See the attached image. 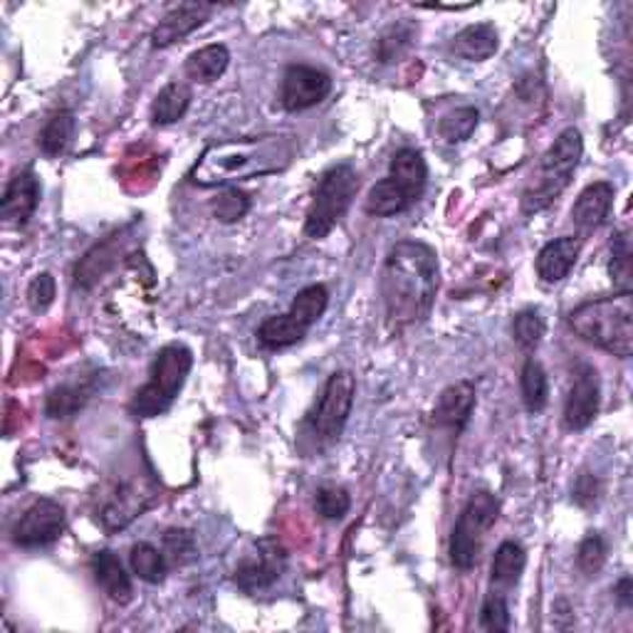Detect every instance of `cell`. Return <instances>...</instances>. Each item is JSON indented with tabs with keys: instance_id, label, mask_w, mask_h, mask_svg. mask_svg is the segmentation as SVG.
<instances>
[{
	"instance_id": "obj_23",
	"label": "cell",
	"mask_w": 633,
	"mask_h": 633,
	"mask_svg": "<svg viewBox=\"0 0 633 633\" xmlns=\"http://www.w3.org/2000/svg\"><path fill=\"white\" fill-rule=\"evenodd\" d=\"M231 65V50L221 43H213V45H206L201 50L191 52L186 58V78L194 80V82H201V84H211L215 80L223 78V72L228 70Z\"/></svg>"
},
{
	"instance_id": "obj_7",
	"label": "cell",
	"mask_w": 633,
	"mask_h": 633,
	"mask_svg": "<svg viewBox=\"0 0 633 633\" xmlns=\"http://www.w3.org/2000/svg\"><path fill=\"white\" fill-rule=\"evenodd\" d=\"M194 352L186 344H166L159 349L149 368V382L137 389L134 399L129 403L131 415L137 419H156L172 409L174 401L181 394L184 384L191 374Z\"/></svg>"
},
{
	"instance_id": "obj_28",
	"label": "cell",
	"mask_w": 633,
	"mask_h": 633,
	"mask_svg": "<svg viewBox=\"0 0 633 633\" xmlns=\"http://www.w3.org/2000/svg\"><path fill=\"white\" fill-rule=\"evenodd\" d=\"M74 129H78V121H74V115L70 109H60L47 119V125L43 127L40 137H37V146L45 156H60L68 151L74 139Z\"/></svg>"
},
{
	"instance_id": "obj_26",
	"label": "cell",
	"mask_w": 633,
	"mask_h": 633,
	"mask_svg": "<svg viewBox=\"0 0 633 633\" xmlns=\"http://www.w3.org/2000/svg\"><path fill=\"white\" fill-rule=\"evenodd\" d=\"M519 391H523L525 409L530 413H542L547 409V401H550V379H547L540 359L527 356L523 372H519Z\"/></svg>"
},
{
	"instance_id": "obj_39",
	"label": "cell",
	"mask_w": 633,
	"mask_h": 633,
	"mask_svg": "<svg viewBox=\"0 0 633 633\" xmlns=\"http://www.w3.org/2000/svg\"><path fill=\"white\" fill-rule=\"evenodd\" d=\"M164 554H166L168 562H174L178 566L194 562L196 554H198L194 532L181 530V527H172V530H166L164 532Z\"/></svg>"
},
{
	"instance_id": "obj_34",
	"label": "cell",
	"mask_w": 633,
	"mask_h": 633,
	"mask_svg": "<svg viewBox=\"0 0 633 633\" xmlns=\"http://www.w3.org/2000/svg\"><path fill=\"white\" fill-rule=\"evenodd\" d=\"M213 219L221 223H238L250 211V196L238 186H223L211 203Z\"/></svg>"
},
{
	"instance_id": "obj_35",
	"label": "cell",
	"mask_w": 633,
	"mask_h": 633,
	"mask_svg": "<svg viewBox=\"0 0 633 633\" xmlns=\"http://www.w3.org/2000/svg\"><path fill=\"white\" fill-rule=\"evenodd\" d=\"M544 332H547V325H544V317L540 309L517 312L513 319V337L523 352H535V349L542 344Z\"/></svg>"
},
{
	"instance_id": "obj_33",
	"label": "cell",
	"mask_w": 633,
	"mask_h": 633,
	"mask_svg": "<svg viewBox=\"0 0 633 633\" xmlns=\"http://www.w3.org/2000/svg\"><path fill=\"white\" fill-rule=\"evenodd\" d=\"M480 112L476 107H458L443 115L438 121V137L446 144H462L472 137V131L478 129Z\"/></svg>"
},
{
	"instance_id": "obj_8",
	"label": "cell",
	"mask_w": 633,
	"mask_h": 633,
	"mask_svg": "<svg viewBox=\"0 0 633 633\" xmlns=\"http://www.w3.org/2000/svg\"><path fill=\"white\" fill-rule=\"evenodd\" d=\"M359 194V174L354 166L337 164L327 168L319 178L315 198L305 219V235L312 241H323L337 228V223L344 219L349 206Z\"/></svg>"
},
{
	"instance_id": "obj_31",
	"label": "cell",
	"mask_w": 633,
	"mask_h": 633,
	"mask_svg": "<svg viewBox=\"0 0 633 633\" xmlns=\"http://www.w3.org/2000/svg\"><path fill=\"white\" fill-rule=\"evenodd\" d=\"M415 31H419V27H415L411 21H399L386 27V31L376 37V45H374L376 60H379L382 65H391L396 60H401L413 43Z\"/></svg>"
},
{
	"instance_id": "obj_19",
	"label": "cell",
	"mask_w": 633,
	"mask_h": 633,
	"mask_svg": "<svg viewBox=\"0 0 633 633\" xmlns=\"http://www.w3.org/2000/svg\"><path fill=\"white\" fill-rule=\"evenodd\" d=\"M613 196H617V188L609 181H594L576 198L572 206V225L579 233H591L601 228L607 223Z\"/></svg>"
},
{
	"instance_id": "obj_13",
	"label": "cell",
	"mask_w": 633,
	"mask_h": 633,
	"mask_svg": "<svg viewBox=\"0 0 633 633\" xmlns=\"http://www.w3.org/2000/svg\"><path fill=\"white\" fill-rule=\"evenodd\" d=\"M332 92V78L312 65H290L282 74L280 104L288 112H305L323 104Z\"/></svg>"
},
{
	"instance_id": "obj_4",
	"label": "cell",
	"mask_w": 633,
	"mask_h": 633,
	"mask_svg": "<svg viewBox=\"0 0 633 633\" xmlns=\"http://www.w3.org/2000/svg\"><path fill=\"white\" fill-rule=\"evenodd\" d=\"M356 396V379L352 372H335L329 376L323 394L307 411L300 431V448L307 453H323L342 438Z\"/></svg>"
},
{
	"instance_id": "obj_1",
	"label": "cell",
	"mask_w": 633,
	"mask_h": 633,
	"mask_svg": "<svg viewBox=\"0 0 633 633\" xmlns=\"http://www.w3.org/2000/svg\"><path fill=\"white\" fill-rule=\"evenodd\" d=\"M438 255L421 241H399L386 253L379 295L384 317L394 332L426 323L438 295Z\"/></svg>"
},
{
	"instance_id": "obj_21",
	"label": "cell",
	"mask_w": 633,
	"mask_h": 633,
	"mask_svg": "<svg viewBox=\"0 0 633 633\" xmlns=\"http://www.w3.org/2000/svg\"><path fill=\"white\" fill-rule=\"evenodd\" d=\"M500 47V35L495 31V25L490 23H478L468 25L453 37L450 40V52L460 60L468 62H485L493 58Z\"/></svg>"
},
{
	"instance_id": "obj_37",
	"label": "cell",
	"mask_w": 633,
	"mask_h": 633,
	"mask_svg": "<svg viewBox=\"0 0 633 633\" xmlns=\"http://www.w3.org/2000/svg\"><path fill=\"white\" fill-rule=\"evenodd\" d=\"M607 540L599 532H589L582 540L579 550H576V566H579L584 576H597L603 570V564H607Z\"/></svg>"
},
{
	"instance_id": "obj_9",
	"label": "cell",
	"mask_w": 633,
	"mask_h": 633,
	"mask_svg": "<svg viewBox=\"0 0 633 633\" xmlns=\"http://www.w3.org/2000/svg\"><path fill=\"white\" fill-rule=\"evenodd\" d=\"M500 517V500L490 490H478L468 497L466 507L453 525L450 532V562L460 572H470L478 564L480 552H483L485 537L493 530Z\"/></svg>"
},
{
	"instance_id": "obj_40",
	"label": "cell",
	"mask_w": 633,
	"mask_h": 633,
	"mask_svg": "<svg viewBox=\"0 0 633 633\" xmlns=\"http://www.w3.org/2000/svg\"><path fill=\"white\" fill-rule=\"evenodd\" d=\"M349 507H352V497H349L344 488L323 485L317 490L315 509L323 519H332V523L335 519H342L349 513Z\"/></svg>"
},
{
	"instance_id": "obj_43",
	"label": "cell",
	"mask_w": 633,
	"mask_h": 633,
	"mask_svg": "<svg viewBox=\"0 0 633 633\" xmlns=\"http://www.w3.org/2000/svg\"><path fill=\"white\" fill-rule=\"evenodd\" d=\"M613 597L621 603L623 609H631L633 607V579L631 576H621L617 582V587H613Z\"/></svg>"
},
{
	"instance_id": "obj_12",
	"label": "cell",
	"mask_w": 633,
	"mask_h": 633,
	"mask_svg": "<svg viewBox=\"0 0 633 633\" xmlns=\"http://www.w3.org/2000/svg\"><path fill=\"white\" fill-rule=\"evenodd\" d=\"M288 564V552L282 550L278 540H260L255 544V552L235 566L233 582L235 587L245 594H258L270 589L276 584Z\"/></svg>"
},
{
	"instance_id": "obj_36",
	"label": "cell",
	"mask_w": 633,
	"mask_h": 633,
	"mask_svg": "<svg viewBox=\"0 0 633 633\" xmlns=\"http://www.w3.org/2000/svg\"><path fill=\"white\" fill-rule=\"evenodd\" d=\"M609 276L621 292H631V233L621 231L611 245Z\"/></svg>"
},
{
	"instance_id": "obj_22",
	"label": "cell",
	"mask_w": 633,
	"mask_h": 633,
	"mask_svg": "<svg viewBox=\"0 0 633 633\" xmlns=\"http://www.w3.org/2000/svg\"><path fill=\"white\" fill-rule=\"evenodd\" d=\"M527 566V552L525 547L507 540L497 547V552L493 556V564H490V589L493 591H513L519 579H523Z\"/></svg>"
},
{
	"instance_id": "obj_27",
	"label": "cell",
	"mask_w": 633,
	"mask_h": 633,
	"mask_svg": "<svg viewBox=\"0 0 633 633\" xmlns=\"http://www.w3.org/2000/svg\"><path fill=\"white\" fill-rule=\"evenodd\" d=\"M90 396H92V386L87 382L55 386V389L47 394V401H45L47 419H55V421L72 419L74 413L84 409V403L90 401Z\"/></svg>"
},
{
	"instance_id": "obj_3",
	"label": "cell",
	"mask_w": 633,
	"mask_h": 633,
	"mask_svg": "<svg viewBox=\"0 0 633 633\" xmlns=\"http://www.w3.org/2000/svg\"><path fill=\"white\" fill-rule=\"evenodd\" d=\"M570 329L582 342L629 359L633 354V295L619 292L613 297L582 302L570 312Z\"/></svg>"
},
{
	"instance_id": "obj_15",
	"label": "cell",
	"mask_w": 633,
	"mask_h": 633,
	"mask_svg": "<svg viewBox=\"0 0 633 633\" xmlns=\"http://www.w3.org/2000/svg\"><path fill=\"white\" fill-rule=\"evenodd\" d=\"M215 13L213 3H178L168 11L159 25L151 33V45L154 47H168L178 40H184L186 35H191L196 27H201L208 17Z\"/></svg>"
},
{
	"instance_id": "obj_24",
	"label": "cell",
	"mask_w": 633,
	"mask_h": 633,
	"mask_svg": "<svg viewBox=\"0 0 633 633\" xmlns=\"http://www.w3.org/2000/svg\"><path fill=\"white\" fill-rule=\"evenodd\" d=\"M191 99L194 92L186 82H168L166 87L156 94L154 104H151V121L159 127L176 125V121L186 117Z\"/></svg>"
},
{
	"instance_id": "obj_5",
	"label": "cell",
	"mask_w": 633,
	"mask_h": 633,
	"mask_svg": "<svg viewBox=\"0 0 633 633\" xmlns=\"http://www.w3.org/2000/svg\"><path fill=\"white\" fill-rule=\"evenodd\" d=\"M429 184V166L419 149L403 146L394 154L389 176L368 188L364 208L376 219H391L419 201Z\"/></svg>"
},
{
	"instance_id": "obj_38",
	"label": "cell",
	"mask_w": 633,
	"mask_h": 633,
	"mask_svg": "<svg viewBox=\"0 0 633 633\" xmlns=\"http://www.w3.org/2000/svg\"><path fill=\"white\" fill-rule=\"evenodd\" d=\"M480 629L485 631H509L513 619H509V601L503 591H488V597L480 607Z\"/></svg>"
},
{
	"instance_id": "obj_2",
	"label": "cell",
	"mask_w": 633,
	"mask_h": 633,
	"mask_svg": "<svg viewBox=\"0 0 633 633\" xmlns=\"http://www.w3.org/2000/svg\"><path fill=\"white\" fill-rule=\"evenodd\" d=\"M295 141L290 137L231 139L208 146L198 159L191 178L198 186H233L288 168L295 159Z\"/></svg>"
},
{
	"instance_id": "obj_32",
	"label": "cell",
	"mask_w": 633,
	"mask_h": 633,
	"mask_svg": "<svg viewBox=\"0 0 633 633\" xmlns=\"http://www.w3.org/2000/svg\"><path fill=\"white\" fill-rule=\"evenodd\" d=\"M329 307V290L325 285L302 288L290 305V315L307 329L317 325Z\"/></svg>"
},
{
	"instance_id": "obj_41",
	"label": "cell",
	"mask_w": 633,
	"mask_h": 633,
	"mask_svg": "<svg viewBox=\"0 0 633 633\" xmlns=\"http://www.w3.org/2000/svg\"><path fill=\"white\" fill-rule=\"evenodd\" d=\"M55 297H58V282L50 276V272H40L35 276V280L27 288V305L33 312H45L52 305Z\"/></svg>"
},
{
	"instance_id": "obj_10",
	"label": "cell",
	"mask_w": 633,
	"mask_h": 633,
	"mask_svg": "<svg viewBox=\"0 0 633 633\" xmlns=\"http://www.w3.org/2000/svg\"><path fill=\"white\" fill-rule=\"evenodd\" d=\"M156 500V490L149 483V478L134 476L117 480L104 495L99 507V523L107 532H119L134 523L151 507Z\"/></svg>"
},
{
	"instance_id": "obj_18",
	"label": "cell",
	"mask_w": 633,
	"mask_h": 633,
	"mask_svg": "<svg viewBox=\"0 0 633 633\" xmlns=\"http://www.w3.org/2000/svg\"><path fill=\"white\" fill-rule=\"evenodd\" d=\"M584 248L582 235H562V238H554L544 245L537 255V278L547 285H554V282H562L570 272L574 270L576 260H579Z\"/></svg>"
},
{
	"instance_id": "obj_29",
	"label": "cell",
	"mask_w": 633,
	"mask_h": 633,
	"mask_svg": "<svg viewBox=\"0 0 633 633\" xmlns=\"http://www.w3.org/2000/svg\"><path fill=\"white\" fill-rule=\"evenodd\" d=\"M309 329L305 325H300L295 317L285 312V315L268 317L266 323L258 327V339L262 347L268 349H288L292 344L302 342L307 337Z\"/></svg>"
},
{
	"instance_id": "obj_14",
	"label": "cell",
	"mask_w": 633,
	"mask_h": 633,
	"mask_svg": "<svg viewBox=\"0 0 633 633\" xmlns=\"http://www.w3.org/2000/svg\"><path fill=\"white\" fill-rule=\"evenodd\" d=\"M601 406L599 372L591 364H579L574 372L572 389L564 401V426L570 431L589 429Z\"/></svg>"
},
{
	"instance_id": "obj_6",
	"label": "cell",
	"mask_w": 633,
	"mask_h": 633,
	"mask_svg": "<svg viewBox=\"0 0 633 633\" xmlns=\"http://www.w3.org/2000/svg\"><path fill=\"white\" fill-rule=\"evenodd\" d=\"M584 156V139L582 131L574 127L562 129L556 139L552 141V146L544 151L540 172H537L535 181L525 188L523 194V213L535 215L550 208L556 198L562 196L566 186L572 184V176L576 172Z\"/></svg>"
},
{
	"instance_id": "obj_25",
	"label": "cell",
	"mask_w": 633,
	"mask_h": 633,
	"mask_svg": "<svg viewBox=\"0 0 633 633\" xmlns=\"http://www.w3.org/2000/svg\"><path fill=\"white\" fill-rule=\"evenodd\" d=\"M121 235L117 233V235H109L107 241L104 243H97L94 245V248L84 255V258L80 260V266H78V270H74V282H78L80 288H92L94 282H97L104 272H107L112 266H115L117 262V245L121 243L119 241Z\"/></svg>"
},
{
	"instance_id": "obj_11",
	"label": "cell",
	"mask_w": 633,
	"mask_h": 633,
	"mask_svg": "<svg viewBox=\"0 0 633 633\" xmlns=\"http://www.w3.org/2000/svg\"><path fill=\"white\" fill-rule=\"evenodd\" d=\"M65 527H68V513L52 497H40L25 509L13 527V542L23 550H37L58 542Z\"/></svg>"
},
{
	"instance_id": "obj_16",
	"label": "cell",
	"mask_w": 633,
	"mask_h": 633,
	"mask_svg": "<svg viewBox=\"0 0 633 633\" xmlns=\"http://www.w3.org/2000/svg\"><path fill=\"white\" fill-rule=\"evenodd\" d=\"M476 386L470 382L450 384L438 396L436 409H433V421H436L438 429H446L453 436H458V433H462V429L468 426L470 415L476 411Z\"/></svg>"
},
{
	"instance_id": "obj_20",
	"label": "cell",
	"mask_w": 633,
	"mask_h": 633,
	"mask_svg": "<svg viewBox=\"0 0 633 633\" xmlns=\"http://www.w3.org/2000/svg\"><path fill=\"white\" fill-rule=\"evenodd\" d=\"M92 574H94V582L99 584L102 591L107 594L112 601H117L125 607V603L131 601V576L127 574L125 564H121L119 556L109 550H102V552H94L92 554Z\"/></svg>"
},
{
	"instance_id": "obj_17",
	"label": "cell",
	"mask_w": 633,
	"mask_h": 633,
	"mask_svg": "<svg viewBox=\"0 0 633 633\" xmlns=\"http://www.w3.org/2000/svg\"><path fill=\"white\" fill-rule=\"evenodd\" d=\"M40 181H37V176L31 168L17 172L11 181H8L3 201H0V215H3V221L11 225H25L33 219L37 206H40Z\"/></svg>"
},
{
	"instance_id": "obj_30",
	"label": "cell",
	"mask_w": 633,
	"mask_h": 633,
	"mask_svg": "<svg viewBox=\"0 0 633 633\" xmlns=\"http://www.w3.org/2000/svg\"><path fill=\"white\" fill-rule=\"evenodd\" d=\"M129 566L141 582L162 584L168 572V560L164 550H159L151 542H137L129 552Z\"/></svg>"
},
{
	"instance_id": "obj_42",
	"label": "cell",
	"mask_w": 633,
	"mask_h": 633,
	"mask_svg": "<svg viewBox=\"0 0 633 633\" xmlns=\"http://www.w3.org/2000/svg\"><path fill=\"white\" fill-rule=\"evenodd\" d=\"M599 493H601L599 478L591 476V472H582V476L576 478V483H574L572 497H574L576 505L589 507V505H594V500L599 497Z\"/></svg>"
}]
</instances>
